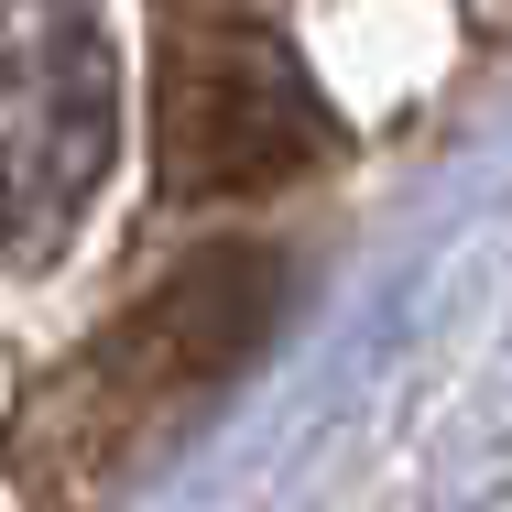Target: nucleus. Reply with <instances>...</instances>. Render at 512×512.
I'll list each match as a JSON object with an SVG mask.
<instances>
[{"label":"nucleus","mask_w":512,"mask_h":512,"mask_svg":"<svg viewBox=\"0 0 512 512\" xmlns=\"http://www.w3.org/2000/svg\"><path fill=\"white\" fill-rule=\"evenodd\" d=\"M284 306V262L273 251H197L186 273L142 284L131 306L109 316L77 360H55L33 382V404L11 425V469L44 512H88L153 447L175 436L186 414L262 349V327Z\"/></svg>","instance_id":"1"},{"label":"nucleus","mask_w":512,"mask_h":512,"mask_svg":"<svg viewBox=\"0 0 512 512\" xmlns=\"http://www.w3.org/2000/svg\"><path fill=\"white\" fill-rule=\"evenodd\" d=\"M349 153L338 109L316 99L295 44L240 0H175L153 66V175L164 197H262Z\"/></svg>","instance_id":"2"},{"label":"nucleus","mask_w":512,"mask_h":512,"mask_svg":"<svg viewBox=\"0 0 512 512\" xmlns=\"http://www.w3.org/2000/svg\"><path fill=\"white\" fill-rule=\"evenodd\" d=\"M120 55L88 0H0V262H44L99 197Z\"/></svg>","instance_id":"3"}]
</instances>
